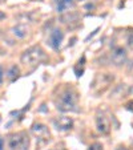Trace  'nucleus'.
Segmentation results:
<instances>
[{
    "label": "nucleus",
    "mask_w": 133,
    "mask_h": 150,
    "mask_svg": "<svg viewBox=\"0 0 133 150\" xmlns=\"http://www.w3.org/2000/svg\"><path fill=\"white\" fill-rule=\"evenodd\" d=\"M63 39H64V33H63V31H60V29H53V31L49 33V37H48V44L49 47H51L52 49H55V51H59L60 45H61L63 42Z\"/></svg>",
    "instance_id": "obj_8"
},
{
    "label": "nucleus",
    "mask_w": 133,
    "mask_h": 150,
    "mask_svg": "<svg viewBox=\"0 0 133 150\" xmlns=\"http://www.w3.org/2000/svg\"><path fill=\"white\" fill-rule=\"evenodd\" d=\"M53 126L59 132H69L73 127V118L68 116H60L53 120Z\"/></svg>",
    "instance_id": "obj_6"
},
{
    "label": "nucleus",
    "mask_w": 133,
    "mask_h": 150,
    "mask_svg": "<svg viewBox=\"0 0 133 150\" xmlns=\"http://www.w3.org/2000/svg\"><path fill=\"white\" fill-rule=\"evenodd\" d=\"M77 104H79V96L73 88H65L55 100V105L60 112H76Z\"/></svg>",
    "instance_id": "obj_1"
},
{
    "label": "nucleus",
    "mask_w": 133,
    "mask_h": 150,
    "mask_svg": "<svg viewBox=\"0 0 133 150\" xmlns=\"http://www.w3.org/2000/svg\"><path fill=\"white\" fill-rule=\"evenodd\" d=\"M31 1H39V0H31Z\"/></svg>",
    "instance_id": "obj_22"
},
{
    "label": "nucleus",
    "mask_w": 133,
    "mask_h": 150,
    "mask_svg": "<svg viewBox=\"0 0 133 150\" xmlns=\"http://www.w3.org/2000/svg\"><path fill=\"white\" fill-rule=\"evenodd\" d=\"M20 60H21L24 65H31V67L39 65L40 62L47 60V53L40 45H35L28 48L27 51H24Z\"/></svg>",
    "instance_id": "obj_2"
},
{
    "label": "nucleus",
    "mask_w": 133,
    "mask_h": 150,
    "mask_svg": "<svg viewBox=\"0 0 133 150\" xmlns=\"http://www.w3.org/2000/svg\"><path fill=\"white\" fill-rule=\"evenodd\" d=\"M115 80V76L110 73H100L96 76L93 84H92V89L96 93H102L105 89L109 88V85H112Z\"/></svg>",
    "instance_id": "obj_4"
},
{
    "label": "nucleus",
    "mask_w": 133,
    "mask_h": 150,
    "mask_svg": "<svg viewBox=\"0 0 133 150\" xmlns=\"http://www.w3.org/2000/svg\"><path fill=\"white\" fill-rule=\"evenodd\" d=\"M3 77H4V72H3V68L0 67V84L3 82Z\"/></svg>",
    "instance_id": "obj_17"
},
{
    "label": "nucleus",
    "mask_w": 133,
    "mask_h": 150,
    "mask_svg": "<svg viewBox=\"0 0 133 150\" xmlns=\"http://www.w3.org/2000/svg\"><path fill=\"white\" fill-rule=\"evenodd\" d=\"M88 150H102V145L99 144V142H95V144H92L88 147Z\"/></svg>",
    "instance_id": "obj_15"
},
{
    "label": "nucleus",
    "mask_w": 133,
    "mask_h": 150,
    "mask_svg": "<svg viewBox=\"0 0 133 150\" xmlns=\"http://www.w3.org/2000/svg\"><path fill=\"white\" fill-rule=\"evenodd\" d=\"M8 146L11 150H28L29 137L27 134V132L12 133L8 137Z\"/></svg>",
    "instance_id": "obj_3"
},
{
    "label": "nucleus",
    "mask_w": 133,
    "mask_h": 150,
    "mask_svg": "<svg viewBox=\"0 0 133 150\" xmlns=\"http://www.w3.org/2000/svg\"><path fill=\"white\" fill-rule=\"evenodd\" d=\"M1 17H4V13H0V19H1Z\"/></svg>",
    "instance_id": "obj_21"
},
{
    "label": "nucleus",
    "mask_w": 133,
    "mask_h": 150,
    "mask_svg": "<svg viewBox=\"0 0 133 150\" xmlns=\"http://www.w3.org/2000/svg\"><path fill=\"white\" fill-rule=\"evenodd\" d=\"M19 73H20V71H19V68H17L16 65H12L11 68H9V71H8V74L7 76L9 77V80H11V82H14L15 80L19 77Z\"/></svg>",
    "instance_id": "obj_14"
},
{
    "label": "nucleus",
    "mask_w": 133,
    "mask_h": 150,
    "mask_svg": "<svg viewBox=\"0 0 133 150\" xmlns=\"http://www.w3.org/2000/svg\"><path fill=\"white\" fill-rule=\"evenodd\" d=\"M51 150H65V149H60V147H52Z\"/></svg>",
    "instance_id": "obj_20"
},
{
    "label": "nucleus",
    "mask_w": 133,
    "mask_h": 150,
    "mask_svg": "<svg viewBox=\"0 0 133 150\" xmlns=\"http://www.w3.org/2000/svg\"><path fill=\"white\" fill-rule=\"evenodd\" d=\"M3 145H4V142H3V139L0 138V150H3Z\"/></svg>",
    "instance_id": "obj_19"
},
{
    "label": "nucleus",
    "mask_w": 133,
    "mask_h": 150,
    "mask_svg": "<svg viewBox=\"0 0 133 150\" xmlns=\"http://www.w3.org/2000/svg\"><path fill=\"white\" fill-rule=\"evenodd\" d=\"M110 61L116 67H121L127 61V51L122 47H115L110 52Z\"/></svg>",
    "instance_id": "obj_7"
},
{
    "label": "nucleus",
    "mask_w": 133,
    "mask_h": 150,
    "mask_svg": "<svg viewBox=\"0 0 133 150\" xmlns=\"http://www.w3.org/2000/svg\"><path fill=\"white\" fill-rule=\"evenodd\" d=\"M61 21L64 24H68L69 23H73V21H79V16L76 13H67L64 16H61Z\"/></svg>",
    "instance_id": "obj_13"
},
{
    "label": "nucleus",
    "mask_w": 133,
    "mask_h": 150,
    "mask_svg": "<svg viewBox=\"0 0 133 150\" xmlns=\"http://www.w3.org/2000/svg\"><path fill=\"white\" fill-rule=\"evenodd\" d=\"M0 33H1V32H0Z\"/></svg>",
    "instance_id": "obj_23"
},
{
    "label": "nucleus",
    "mask_w": 133,
    "mask_h": 150,
    "mask_svg": "<svg viewBox=\"0 0 133 150\" xmlns=\"http://www.w3.org/2000/svg\"><path fill=\"white\" fill-rule=\"evenodd\" d=\"M31 133L35 136V138L40 142H48L51 139V132L44 124L35 122L31 126Z\"/></svg>",
    "instance_id": "obj_5"
},
{
    "label": "nucleus",
    "mask_w": 133,
    "mask_h": 150,
    "mask_svg": "<svg viewBox=\"0 0 133 150\" xmlns=\"http://www.w3.org/2000/svg\"><path fill=\"white\" fill-rule=\"evenodd\" d=\"M84 65H85V56H81V60H79L77 64L75 65V73H76L77 77L83 76V73H84Z\"/></svg>",
    "instance_id": "obj_12"
},
{
    "label": "nucleus",
    "mask_w": 133,
    "mask_h": 150,
    "mask_svg": "<svg viewBox=\"0 0 133 150\" xmlns=\"http://www.w3.org/2000/svg\"><path fill=\"white\" fill-rule=\"evenodd\" d=\"M96 127L99 133L101 134H109L110 132V121L105 114H99L96 117Z\"/></svg>",
    "instance_id": "obj_9"
},
{
    "label": "nucleus",
    "mask_w": 133,
    "mask_h": 150,
    "mask_svg": "<svg viewBox=\"0 0 133 150\" xmlns=\"http://www.w3.org/2000/svg\"><path fill=\"white\" fill-rule=\"evenodd\" d=\"M116 150H130V149H128V147H125V146H119Z\"/></svg>",
    "instance_id": "obj_18"
},
{
    "label": "nucleus",
    "mask_w": 133,
    "mask_h": 150,
    "mask_svg": "<svg viewBox=\"0 0 133 150\" xmlns=\"http://www.w3.org/2000/svg\"><path fill=\"white\" fill-rule=\"evenodd\" d=\"M73 0H56V9L57 12H64L67 8L72 7Z\"/></svg>",
    "instance_id": "obj_11"
},
{
    "label": "nucleus",
    "mask_w": 133,
    "mask_h": 150,
    "mask_svg": "<svg viewBox=\"0 0 133 150\" xmlns=\"http://www.w3.org/2000/svg\"><path fill=\"white\" fill-rule=\"evenodd\" d=\"M127 41H128V45H129L130 48L133 49V31H132V32H129V35H128V39H127Z\"/></svg>",
    "instance_id": "obj_16"
},
{
    "label": "nucleus",
    "mask_w": 133,
    "mask_h": 150,
    "mask_svg": "<svg viewBox=\"0 0 133 150\" xmlns=\"http://www.w3.org/2000/svg\"><path fill=\"white\" fill-rule=\"evenodd\" d=\"M11 31L16 37H19V39H24V37L28 35V27L23 23H19L15 27H12Z\"/></svg>",
    "instance_id": "obj_10"
}]
</instances>
